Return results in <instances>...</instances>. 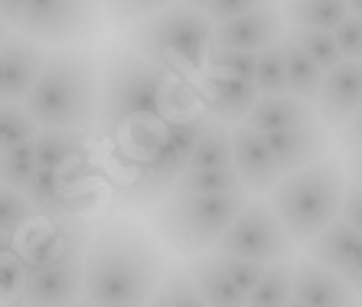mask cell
I'll return each instance as SVG.
<instances>
[{"mask_svg": "<svg viewBox=\"0 0 362 307\" xmlns=\"http://www.w3.org/2000/svg\"><path fill=\"white\" fill-rule=\"evenodd\" d=\"M163 274L160 248L137 226L105 222L85 245L82 282L95 307H147Z\"/></svg>", "mask_w": 362, "mask_h": 307, "instance_id": "obj_1", "label": "cell"}, {"mask_svg": "<svg viewBox=\"0 0 362 307\" xmlns=\"http://www.w3.org/2000/svg\"><path fill=\"white\" fill-rule=\"evenodd\" d=\"M199 92L137 52H118L101 72L98 124L108 137L137 121H167L196 108Z\"/></svg>", "mask_w": 362, "mask_h": 307, "instance_id": "obj_2", "label": "cell"}, {"mask_svg": "<svg viewBox=\"0 0 362 307\" xmlns=\"http://www.w3.org/2000/svg\"><path fill=\"white\" fill-rule=\"evenodd\" d=\"M98 66L85 50L46 52L26 111L42 131H88L98 121Z\"/></svg>", "mask_w": 362, "mask_h": 307, "instance_id": "obj_3", "label": "cell"}, {"mask_svg": "<svg viewBox=\"0 0 362 307\" xmlns=\"http://www.w3.org/2000/svg\"><path fill=\"white\" fill-rule=\"evenodd\" d=\"M346 173L337 161L310 163L297 173H287L278 187L268 193V206L294 239V245H310L323 229L339 219L346 197Z\"/></svg>", "mask_w": 362, "mask_h": 307, "instance_id": "obj_4", "label": "cell"}, {"mask_svg": "<svg viewBox=\"0 0 362 307\" xmlns=\"http://www.w3.org/2000/svg\"><path fill=\"white\" fill-rule=\"evenodd\" d=\"M131 46L137 56L167 69L170 76L186 79L209 66V52L216 50V23L202 10L173 4L157 17L144 20L131 33Z\"/></svg>", "mask_w": 362, "mask_h": 307, "instance_id": "obj_5", "label": "cell"}, {"mask_svg": "<svg viewBox=\"0 0 362 307\" xmlns=\"http://www.w3.org/2000/svg\"><path fill=\"white\" fill-rule=\"evenodd\" d=\"M248 203V193H216L196 197L170 190L153 209V229L180 255H206L219 245L228 226Z\"/></svg>", "mask_w": 362, "mask_h": 307, "instance_id": "obj_6", "label": "cell"}, {"mask_svg": "<svg viewBox=\"0 0 362 307\" xmlns=\"http://www.w3.org/2000/svg\"><path fill=\"white\" fill-rule=\"evenodd\" d=\"M212 121L216 118L206 108H193L177 115V118H170L167 131H163V141L141 167H134V180L124 187L121 199H127L131 206H144L167 197L170 190L180 183V177L189 170L196 144L209 131Z\"/></svg>", "mask_w": 362, "mask_h": 307, "instance_id": "obj_7", "label": "cell"}, {"mask_svg": "<svg viewBox=\"0 0 362 307\" xmlns=\"http://www.w3.org/2000/svg\"><path fill=\"white\" fill-rule=\"evenodd\" d=\"M222 258H245V262L258 265H278L291 262L294 255V239L287 236L281 219L274 216L268 203H245L238 219L228 226V232L212 248Z\"/></svg>", "mask_w": 362, "mask_h": 307, "instance_id": "obj_8", "label": "cell"}, {"mask_svg": "<svg viewBox=\"0 0 362 307\" xmlns=\"http://www.w3.org/2000/svg\"><path fill=\"white\" fill-rule=\"evenodd\" d=\"M17 30L40 46L82 43L98 30V0H30Z\"/></svg>", "mask_w": 362, "mask_h": 307, "instance_id": "obj_9", "label": "cell"}, {"mask_svg": "<svg viewBox=\"0 0 362 307\" xmlns=\"http://www.w3.org/2000/svg\"><path fill=\"white\" fill-rule=\"evenodd\" d=\"M26 199L36 216L46 219H78L85 209L98 203V190L92 187V170L69 167V170H40L26 190Z\"/></svg>", "mask_w": 362, "mask_h": 307, "instance_id": "obj_10", "label": "cell"}, {"mask_svg": "<svg viewBox=\"0 0 362 307\" xmlns=\"http://www.w3.org/2000/svg\"><path fill=\"white\" fill-rule=\"evenodd\" d=\"M82 258L85 255H72L62 262L42 265V268H30L23 294L13 307H72L76 301H82Z\"/></svg>", "mask_w": 362, "mask_h": 307, "instance_id": "obj_11", "label": "cell"}, {"mask_svg": "<svg viewBox=\"0 0 362 307\" xmlns=\"http://www.w3.org/2000/svg\"><path fill=\"white\" fill-rule=\"evenodd\" d=\"M20 258L26 262V268H42V265L62 262L72 255H85L88 245V229L82 219H49L46 229H30L26 226L20 232Z\"/></svg>", "mask_w": 362, "mask_h": 307, "instance_id": "obj_12", "label": "cell"}, {"mask_svg": "<svg viewBox=\"0 0 362 307\" xmlns=\"http://www.w3.org/2000/svg\"><path fill=\"white\" fill-rule=\"evenodd\" d=\"M307 258H313L333 274H339L362 298V232H356L353 226L337 219L307 245Z\"/></svg>", "mask_w": 362, "mask_h": 307, "instance_id": "obj_13", "label": "cell"}, {"mask_svg": "<svg viewBox=\"0 0 362 307\" xmlns=\"http://www.w3.org/2000/svg\"><path fill=\"white\" fill-rule=\"evenodd\" d=\"M284 10L281 4L245 17H232L216 23V46L222 50H242V52H264L268 46H278L284 40Z\"/></svg>", "mask_w": 362, "mask_h": 307, "instance_id": "obj_14", "label": "cell"}, {"mask_svg": "<svg viewBox=\"0 0 362 307\" xmlns=\"http://www.w3.org/2000/svg\"><path fill=\"white\" fill-rule=\"evenodd\" d=\"M232 151H235V173L238 180L245 183L248 193H271V190L278 187L284 173H281L278 161H274V154L268 147V137L258 134V131L245 128H232Z\"/></svg>", "mask_w": 362, "mask_h": 307, "instance_id": "obj_15", "label": "cell"}, {"mask_svg": "<svg viewBox=\"0 0 362 307\" xmlns=\"http://www.w3.org/2000/svg\"><path fill=\"white\" fill-rule=\"evenodd\" d=\"M362 111V62H339L323 79L317 98V118L329 128L343 131Z\"/></svg>", "mask_w": 362, "mask_h": 307, "instance_id": "obj_16", "label": "cell"}, {"mask_svg": "<svg viewBox=\"0 0 362 307\" xmlns=\"http://www.w3.org/2000/svg\"><path fill=\"white\" fill-rule=\"evenodd\" d=\"M46 50L26 36H7L0 43V102H26L30 88L36 86Z\"/></svg>", "mask_w": 362, "mask_h": 307, "instance_id": "obj_17", "label": "cell"}, {"mask_svg": "<svg viewBox=\"0 0 362 307\" xmlns=\"http://www.w3.org/2000/svg\"><path fill=\"white\" fill-rule=\"evenodd\" d=\"M199 102L206 105L216 121H228V124H238L255 111V105L262 102V92L255 88V82H245V79H232L222 76V72H206L199 82Z\"/></svg>", "mask_w": 362, "mask_h": 307, "instance_id": "obj_18", "label": "cell"}, {"mask_svg": "<svg viewBox=\"0 0 362 307\" xmlns=\"http://www.w3.org/2000/svg\"><path fill=\"white\" fill-rule=\"evenodd\" d=\"M294 301L303 307H359V294L313 258L294 262Z\"/></svg>", "mask_w": 362, "mask_h": 307, "instance_id": "obj_19", "label": "cell"}, {"mask_svg": "<svg viewBox=\"0 0 362 307\" xmlns=\"http://www.w3.org/2000/svg\"><path fill=\"white\" fill-rule=\"evenodd\" d=\"M327 131H323L320 121L313 124H303V128H291V131H281V134H268V147L278 161L281 173H297L310 163L323 161L327 157Z\"/></svg>", "mask_w": 362, "mask_h": 307, "instance_id": "obj_20", "label": "cell"}, {"mask_svg": "<svg viewBox=\"0 0 362 307\" xmlns=\"http://www.w3.org/2000/svg\"><path fill=\"white\" fill-rule=\"evenodd\" d=\"M313 121H320L313 105L284 92V95H268V98H262V102L255 105V111L245 118V128H252L268 137V134H281V131L313 124Z\"/></svg>", "mask_w": 362, "mask_h": 307, "instance_id": "obj_21", "label": "cell"}, {"mask_svg": "<svg viewBox=\"0 0 362 307\" xmlns=\"http://www.w3.org/2000/svg\"><path fill=\"white\" fill-rule=\"evenodd\" d=\"M189 274H193L196 288L206 298L209 307H248V294L238 288L226 272H222L216 252H206V255H193L186 262Z\"/></svg>", "mask_w": 362, "mask_h": 307, "instance_id": "obj_22", "label": "cell"}, {"mask_svg": "<svg viewBox=\"0 0 362 307\" xmlns=\"http://www.w3.org/2000/svg\"><path fill=\"white\" fill-rule=\"evenodd\" d=\"M40 170H69L88 161V134L85 131H40L33 141Z\"/></svg>", "mask_w": 362, "mask_h": 307, "instance_id": "obj_23", "label": "cell"}, {"mask_svg": "<svg viewBox=\"0 0 362 307\" xmlns=\"http://www.w3.org/2000/svg\"><path fill=\"white\" fill-rule=\"evenodd\" d=\"M284 62H287V95H294V98H300L307 105H317L327 72L291 36H284Z\"/></svg>", "mask_w": 362, "mask_h": 307, "instance_id": "obj_24", "label": "cell"}, {"mask_svg": "<svg viewBox=\"0 0 362 307\" xmlns=\"http://www.w3.org/2000/svg\"><path fill=\"white\" fill-rule=\"evenodd\" d=\"M281 10L294 30H337L349 17L346 0H281Z\"/></svg>", "mask_w": 362, "mask_h": 307, "instance_id": "obj_25", "label": "cell"}, {"mask_svg": "<svg viewBox=\"0 0 362 307\" xmlns=\"http://www.w3.org/2000/svg\"><path fill=\"white\" fill-rule=\"evenodd\" d=\"M235 163V151H232V131L222 121H212L209 131L199 137V144L193 151L189 170H228Z\"/></svg>", "mask_w": 362, "mask_h": 307, "instance_id": "obj_26", "label": "cell"}, {"mask_svg": "<svg viewBox=\"0 0 362 307\" xmlns=\"http://www.w3.org/2000/svg\"><path fill=\"white\" fill-rule=\"evenodd\" d=\"M147 307H209V304H206V298H202L199 288H196L189 268L177 265V268H170V272L163 274L160 288H157V294L151 298Z\"/></svg>", "mask_w": 362, "mask_h": 307, "instance_id": "obj_27", "label": "cell"}, {"mask_svg": "<svg viewBox=\"0 0 362 307\" xmlns=\"http://www.w3.org/2000/svg\"><path fill=\"white\" fill-rule=\"evenodd\" d=\"M291 301H294V262H278L252 291L248 307H291Z\"/></svg>", "mask_w": 362, "mask_h": 307, "instance_id": "obj_28", "label": "cell"}, {"mask_svg": "<svg viewBox=\"0 0 362 307\" xmlns=\"http://www.w3.org/2000/svg\"><path fill=\"white\" fill-rule=\"evenodd\" d=\"M36 173H40V161H36L33 141H30V144H20V147H10V151L0 154V187L26 193L30 183L36 180Z\"/></svg>", "mask_w": 362, "mask_h": 307, "instance_id": "obj_29", "label": "cell"}, {"mask_svg": "<svg viewBox=\"0 0 362 307\" xmlns=\"http://www.w3.org/2000/svg\"><path fill=\"white\" fill-rule=\"evenodd\" d=\"M40 131L42 128L33 121V115L26 111L23 102H0V154L36 141Z\"/></svg>", "mask_w": 362, "mask_h": 307, "instance_id": "obj_30", "label": "cell"}, {"mask_svg": "<svg viewBox=\"0 0 362 307\" xmlns=\"http://www.w3.org/2000/svg\"><path fill=\"white\" fill-rule=\"evenodd\" d=\"M177 193H196V197H216V193H248L245 183L238 180L235 167L228 170H186L180 177Z\"/></svg>", "mask_w": 362, "mask_h": 307, "instance_id": "obj_31", "label": "cell"}, {"mask_svg": "<svg viewBox=\"0 0 362 307\" xmlns=\"http://www.w3.org/2000/svg\"><path fill=\"white\" fill-rule=\"evenodd\" d=\"M291 40H294L323 72H329V69H337L339 62H346L333 30H291Z\"/></svg>", "mask_w": 362, "mask_h": 307, "instance_id": "obj_32", "label": "cell"}, {"mask_svg": "<svg viewBox=\"0 0 362 307\" xmlns=\"http://www.w3.org/2000/svg\"><path fill=\"white\" fill-rule=\"evenodd\" d=\"M255 88L268 95H284L287 92V62H284V40L278 46H268L258 52V72H255Z\"/></svg>", "mask_w": 362, "mask_h": 307, "instance_id": "obj_33", "label": "cell"}, {"mask_svg": "<svg viewBox=\"0 0 362 307\" xmlns=\"http://www.w3.org/2000/svg\"><path fill=\"white\" fill-rule=\"evenodd\" d=\"M33 206L26 199V193L10 187H0V232L4 236H20L33 219Z\"/></svg>", "mask_w": 362, "mask_h": 307, "instance_id": "obj_34", "label": "cell"}, {"mask_svg": "<svg viewBox=\"0 0 362 307\" xmlns=\"http://www.w3.org/2000/svg\"><path fill=\"white\" fill-rule=\"evenodd\" d=\"M209 69L212 72H222V76L255 82V72H258V52L222 50V46H216V50L209 52Z\"/></svg>", "mask_w": 362, "mask_h": 307, "instance_id": "obj_35", "label": "cell"}, {"mask_svg": "<svg viewBox=\"0 0 362 307\" xmlns=\"http://www.w3.org/2000/svg\"><path fill=\"white\" fill-rule=\"evenodd\" d=\"M173 4H177V0H108V13H111V20L121 26H131V23L141 26L144 20L157 17L160 10L173 7Z\"/></svg>", "mask_w": 362, "mask_h": 307, "instance_id": "obj_36", "label": "cell"}, {"mask_svg": "<svg viewBox=\"0 0 362 307\" xmlns=\"http://www.w3.org/2000/svg\"><path fill=\"white\" fill-rule=\"evenodd\" d=\"M219 258V265H222V272L232 278V282L238 284V288L252 298V291L262 284V278L268 274V268L271 265H258V262H245V258H222V255H216Z\"/></svg>", "mask_w": 362, "mask_h": 307, "instance_id": "obj_37", "label": "cell"}, {"mask_svg": "<svg viewBox=\"0 0 362 307\" xmlns=\"http://www.w3.org/2000/svg\"><path fill=\"white\" fill-rule=\"evenodd\" d=\"M26 274H30V268H26V262L20 255L17 258H7V262H0V304H4V307L17 304V298L23 294Z\"/></svg>", "mask_w": 362, "mask_h": 307, "instance_id": "obj_38", "label": "cell"}, {"mask_svg": "<svg viewBox=\"0 0 362 307\" xmlns=\"http://www.w3.org/2000/svg\"><path fill=\"white\" fill-rule=\"evenodd\" d=\"M333 36H337L339 52H343L346 62H362V17L349 13V17L333 30Z\"/></svg>", "mask_w": 362, "mask_h": 307, "instance_id": "obj_39", "label": "cell"}, {"mask_svg": "<svg viewBox=\"0 0 362 307\" xmlns=\"http://www.w3.org/2000/svg\"><path fill=\"white\" fill-rule=\"evenodd\" d=\"M278 0H216L209 7L206 17L212 23H222V20H232V17H245V13H255V10H264V7H274Z\"/></svg>", "mask_w": 362, "mask_h": 307, "instance_id": "obj_40", "label": "cell"}, {"mask_svg": "<svg viewBox=\"0 0 362 307\" xmlns=\"http://www.w3.org/2000/svg\"><path fill=\"white\" fill-rule=\"evenodd\" d=\"M339 219H343L346 226H353L356 232H362V183L359 180H349V183H346V197H343Z\"/></svg>", "mask_w": 362, "mask_h": 307, "instance_id": "obj_41", "label": "cell"}, {"mask_svg": "<svg viewBox=\"0 0 362 307\" xmlns=\"http://www.w3.org/2000/svg\"><path fill=\"white\" fill-rule=\"evenodd\" d=\"M339 144L346 147V151L353 154V151H362V111L356 115L349 124H346L343 131H339Z\"/></svg>", "mask_w": 362, "mask_h": 307, "instance_id": "obj_42", "label": "cell"}, {"mask_svg": "<svg viewBox=\"0 0 362 307\" xmlns=\"http://www.w3.org/2000/svg\"><path fill=\"white\" fill-rule=\"evenodd\" d=\"M30 0H0V17H4V23L7 26H17L20 17H23V10Z\"/></svg>", "mask_w": 362, "mask_h": 307, "instance_id": "obj_43", "label": "cell"}, {"mask_svg": "<svg viewBox=\"0 0 362 307\" xmlns=\"http://www.w3.org/2000/svg\"><path fill=\"white\" fill-rule=\"evenodd\" d=\"M17 255H20V239L17 236H4V232H0V262L17 258Z\"/></svg>", "mask_w": 362, "mask_h": 307, "instance_id": "obj_44", "label": "cell"}, {"mask_svg": "<svg viewBox=\"0 0 362 307\" xmlns=\"http://www.w3.org/2000/svg\"><path fill=\"white\" fill-rule=\"evenodd\" d=\"M346 170H349V177L359 180L362 183V151H353L349 157H346Z\"/></svg>", "mask_w": 362, "mask_h": 307, "instance_id": "obj_45", "label": "cell"}, {"mask_svg": "<svg viewBox=\"0 0 362 307\" xmlns=\"http://www.w3.org/2000/svg\"><path fill=\"white\" fill-rule=\"evenodd\" d=\"M180 4H186V7H193V10H202V13H209V7L216 4V0H180Z\"/></svg>", "mask_w": 362, "mask_h": 307, "instance_id": "obj_46", "label": "cell"}, {"mask_svg": "<svg viewBox=\"0 0 362 307\" xmlns=\"http://www.w3.org/2000/svg\"><path fill=\"white\" fill-rule=\"evenodd\" d=\"M346 7H349V13L362 17V0H346Z\"/></svg>", "mask_w": 362, "mask_h": 307, "instance_id": "obj_47", "label": "cell"}, {"mask_svg": "<svg viewBox=\"0 0 362 307\" xmlns=\"http://www.w3.org/2000/svg\"><path fill=\"white\" fill-rule=\"evenodd\" d=\"M7 36H10V33H7V23H4V20H0V43H4V40H7Z\"/></svg>", "mask_w": 362, "mask_h": 307, "instance_id": "obj_48", "label": "cell"}, {"mask_svg": "<svg viewBox=\"0 0 362 307\" xmlns=\"http://www.w3.org/2000/svg\"><path fill=\"white\" fill-rule=\"evenodd\" d=\"M72 307H95V304H92V301H88V298H82V301H76V304H72Z\"/></svg>", "mask_w": 362, "mask_h": 307, "instance_id": "obj_49", "label": "cell"}, {"mask_svg": "<svg viewBox=\"0 0 362 307\" xmlns=\"http://www.w3.org/2000/svg\"><path fill=\"white\" fill-rule=\"evenodd\" d=\"M291 307H303V304H300V301H291Z\"/></svg>", "mask_w": 362, "mask_h": 307, "instance_id": "obj_50", "label": "cell"}, {"mask_svg": "<svg viewBox=\"0 0 362 307\" xmlns=\"http://www.w3.org/2000/svg\"><path fill=\"white\" fill-rule=\"evenodd\" d=\"M0 20H4V17H0Z\"/></svg>", "mask_w": 362, "mask_h": 307, "instance_id": "obj_51", "label": "cell"}]
</instances>
